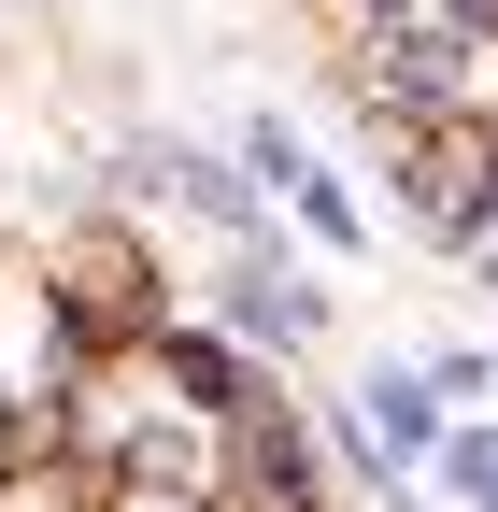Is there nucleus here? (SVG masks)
I'll return each instance as SVG.
<instances>
[{"label":"nucleus","mask_w":498,"mask_h":512,"mask_svg":"<svg viewBox=\"0 0 498 512\" xmlns=\"http://www.w3.org/2000/svg\"><path fill=\"white\" fill-rule=\"evenodd\" d=\"M370 427H385V441H427V384L385 370V384H370Z\"/></svg>","instance_id":"nucleus-1"},{"label":"nucleus","mask_w":498,"mask_h":512,"mask_svg":"<svg viewBox=\"0 0 498 512\" xmlns=\"http://www.w3.org/2000/svg\"><path fill=\"white\" fill-rule=\"evenodd\" d=\"M228 313H242V328H257V342H285V328H299V299H285V285H257V271L228 285Z\"/></svg>","instance_id":"nucleus-2"}]
</instances>
